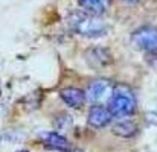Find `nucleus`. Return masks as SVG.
<instances>
[{"mask_svg": "<svg viewBox=\"0 0 157 152\" xmlns=\"http://www.w3.org/2000/svg\"><path fill=\"white\" fill-rule=\"evenodd\" d=\"M69 24L72 31L81 37L101 38L108 32V26L98 15L89 12H73L69 15Z\"/></svg>", "mask_w": 157, "mask_h": 152, "instance_id": "f257e3e1", "label": "nucleus"}, {"mask_svg": "<svg viewBox=\"0 0 157 152\" xmlns=\"http://www.w3.org/2000/svg\"><path fill=\"white\" fill-rule=\"evenodd\" d=\"M108 109H110L113 117L131 116L136 109V99H134V95L131 93V90L124 87V85L116 87L111 93Z\"/></svg>", "mask_w": 157, "mask_h": 152, "instance_id": "f03ea898", "label": "nucleus"}, {"mask_svg": "<svg viewBox=\"0 0 157 152\" xmlns=\"http://www.w3.org/2000/svg\"><path fill=\"white\" fill-rule=\"evenodd\" d=\"M133 43L136 47L147 53L157 52V28L153 26H142L131 35Z\"/></svg>", "mask_w": 157, "mask_h": 152, "instance_id": "7ed1b4c3", "label": "nucleus"}, {"mask_svg": "<svg viewBox=\"0 0 157 152\" xmlns=\"http://www.w3.org/2000/svg\"><path fill=\"white\" fill-rule=\"evenodd\" d=\"M113 87L111 82L107 79H95L89 84L87 91H86V99L93 103H99L108 98H111Z\"/></svg>", "mask_w": 157, "mask_h": 152, "instance_id": "20e7f679", "label": "nucleus"}, {"mask_svg": "<svg viewBox=\"0 0 157 152\" xmlns=\"http://www.w3.org/2000/svg\"><path fill=\"white\" fill-rule=\"evenodd\" d=\"M40 142L48 149L58 152H70L69 142L58 132H40Z\"/></svg>", "mask_w": 157, "mask_h": 152, "instance_id": "39448f33", "label": "nucleus"}, {"mask_svg": "<svg viewBox=\"0 0 157 152\" xmlns=\"http://www.w3.org/2000/svg\"><path fill=\"white\" fill-rule=\"evenodd\" d=\"M111 119H113V116H111L110 109H107L105 106H101V105L92 106V109L89 111V116H87V122L93 128H104L111 122Z\"/></svg>", "mask_w": 157, "mask_h": 152, "instance_id": "423d86ee", "label": "nucleus"}, {"mask_svg": "<svg viewBox=\"0 0 157 152\" xmlns=\"http://www.w3.org/2000/svg\"><path fill=\"white\" fill-rule=\"evenodd\" d=\"M59 98L70 108H81L86 102V93L76 87H66L59 91Z\"/></svg>", "mask_w": 157, "mask_h": 152, "instance_id": "0eeeda50", "label": "nucleus"}, {"mask_svg": "<svg viewBox=\"0 0 157 152\" xmlns=\"http://www.w3.org/2000/svg\"><path fill=\"white\" fill-rule=\"evenodd\" d=\"M86 58H87V62L95 69L108 65L111 62V55L105 50L104 47H92L86 53Z\"/></svg>", "mask_w": 157, "mask_h": 152, "instance_id": "6e6552de", "label": "nucleus"}, {"mask_svg": "<svg viewBox=\"0 0 157 152\" xmlns=\"http://www.w3.org/2000/svg\"><path fill=\"white\" fill-rule=\"evenodd\" d=\"M78 3L86 12H89L92 15H98V17L101 14H104L110 5L108 0H78Z\"/></svg>", "mask_w": 157, "mask_h": 152, "instance_id": "1a4fd4ad", "label": "nucleus"}, {"mask_svg": "<svg viewBox=\"0 0 157 152\" xmlns=\"http://www.w3.org/2000/svg\"><path fill=\"white\" fill-rule=\"evenodd\" d=\"M111 129H113V134L124 137V139H128L137 132V125L133 120H121V122L114 123Z\"/></svg>", "mask_w": 157, "mask_h": 152, "instance_id": "9d476101", "label": "nucleus"}, {"mask_svg": "<svg viewBox=\"0 0 157 152\" xmlns=\"http://www.w3.org/2000/svg\"><path fill=\"white\" fill-rule=\"evenodd\" d=\"M17 152H29L28 149H20V151H17Z\"/></svg>", "mask_w": 157, "mask_h": 152, "instance_id": "9b49d317", "label": "nucleus"}, {"mask_svg": "<svg viewBox=\"0 0 157 152\" xmlns=\"http://www.w3.org/2000/svg\"><path fill=\"white\" fill-rule=\"evenodd\" d=\"M72 152H82V151H79V149H75V151H72Z\"/></svg>", "mask_w": 157, "mask_h": 152, "instance_id": "f8f14e48", "label": "nucleus"}, {"mask_svg": "<svg viewBox=\"0 0 157 152\" xmlns=\"http://www.w3.org/2000/svg\"><path fill=\"white\" fill-rule=\"evenodd\" d=\"M127 2H137V0H127Z\"/></svg>", "mask_w": 157, "mask_h": 152, "instance_id": "ddd939ff", "label": "nucleus"}]
</instances>
